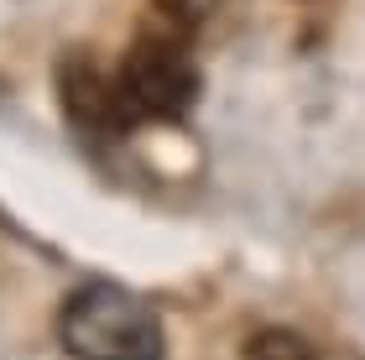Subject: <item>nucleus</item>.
Here are the masks:
<instances>
[{
	"instance_id": "obj_1",
	"label": "nucleus",
	"mask_w": 365,
	"mask_h": 360,
	"mask_svg": "<svg viewBox=\"0 0 365 360\" xmlns=\"http://www.w3.org/2000/svg\"><path fill=\"white\" fill-rule=\"evenodd\" d=\"M220 0H152L125 63L115 68L130 120H182L198 105L204 68H198V31Z\"/></svg>"
},
{
	"instance_id": "obj_2",
	"label": "nucleus",
	"mask_w": 365,
	"mask_h": 360,
	"mask_svg": "<svg viewBox=\"0 0 365 360\" xmlns=\"http://www.w3.org/2000/svg\"><path fill=\"white\" fill-rule=\"evenodd\" d=\"M58 345L73 360H168L162 319L120 282H84L58 308Z\"/></svg>"
},
{
	"instance_id": "obj_3",
	"label": "nucleus",
	"mask_w": 365,
	"mask_h": 360,
	"mask_svg": "<svg viewBox=\"0 0 365 360\" xmlns=\"http://www.w3.org/2000/svg\"><path fill=\"white\" fill-rule=\"evenodd\" d=\"M58 100H63V115L78 130L84 141L105 146V141H120L130 125V110H125V94H120V78L105 73L89 53H68L58 63Z\"/></svg>"
},
{
	"instance_id": "obj_4",
	"label": "nucleus",
	"mask_w": 365,
	"mask_h": 360,
	"mask_svg": "<svg viewBox=\"0 0 365 360\" xmlns=\"http://www.w3.org/2000/svg\"><path fill=\"white\" fill-rule=\"evenodd\" d=\"M245 360H319L297 329H256L245 339Z\"/></svg>"
}]
</instances>
